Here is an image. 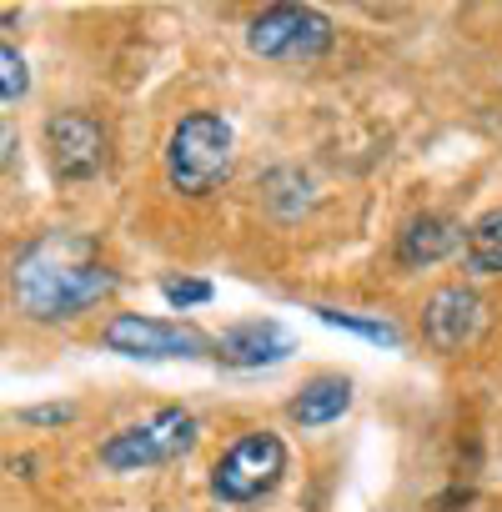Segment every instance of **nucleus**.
I'll use <instances>...</instances> for the list:
<instances>
[{"label":"nucleus","instance_id":"8","mask_svg":"<svg viewBox=\"0 0 502 512\" xmlns=\"http://www.w3.org/2000/svg\"><path fill=\"white\" fill-rule=\"evenodd\" d=\"M482 322H487V312L472 287H437L422 307V332L437 352H462L482 332Z\"/></svg>","mask_w":502,"mask_h":512},{"label":"nucleus","instance_id":"1","mask_svg":"<svg viewBox=\"0 0 502 512\" xmlns=\"http://www.w3.org/2000/svg\"><path fill=\"white\" fill-rule=\"evenodd\" d=\"M16 297L36 322H66L116 292V272L81 231H51L16 256Z\"/></svg>","mask_w":502,"mask_h":512},{"label":"nucleus","instance_id":"6","mask_svg":"<svg viewBox=\"0 0 502 512\" xmlns=\"http://www.w3.org/2000/svg\"><path fill=\"white\" fill-rule=\"evenodd\" d=\"M106 352H121V357H146V362H166V357H216V342L201 332V327H186V322H161V317H136V312H121L106 322L101 332Z\"/></svg>","mask_w":502,"mask_h":512},{"label":"nucleus","instance_id":"10","mask_svg":"<svg viewBox=\"0 0 502 512\" xmlns=\"http://www.w3.org/2000/svg\"><path fill=\"white\" fill-rule=\"evenodd\" d=\"M287 352H292V337H287L282 322H236L216 342V357L226 367H272Z\"/></svg>","mask_w":502,"mask_h":512},{"label":"nucleus","instance_id":"11","mask_svg":"<svg viewBox=\"0 0 502 512\" xmlns=\"http://www.w3.org/2000/svg\"><path fill=\"white\" fill-rule=\"evenodd\" d=\"M352 407V382L347 377H317L302 387V397L292 402V422L302 427H327Z\"/></svg>","mask_w":502,"mask_h":512},{"label":"nucleus","instance_id":"4","mask_svg":"<svg viewBox=\"0 0 502 512\" xmlns=\"http://www.w3.org/2000/svg\"><path fill=\"white\" fill-rule=\"evenodd\" d=\"M287 472V447L277 432H246L241 442H231L216 467H211V492L221 502H251L282 482Z\"/></svg>","mask_w":502,"mask_h":512},{"label":"nucleus","instance_id":"2","mask_svg":"<svg viewBox=\"0 0 502 512\" xmlns=\"http://www.w3.org/2000/svg\"><path fill=\"white\" fill-rule=\"evenodd\" d=\"M231 126L216 111H191L166 136V181L181 196H211L231 176Z\"/></svg>","mask_w":502,"mask_h":512},{"label":"nucleus","instance_id":"16","mask_svg":"<svg viewBox=\"0 0 502 512\" xmlns=\"http://www.w3.org/2000/svg\"><path fill=\"white\" fill-rule=\"evenodd\" d=\"M71 417V407H26L21 412V422H66Z\"/></svg>","mask_w":502,"mask_h":512},{"label":"nucleus","instance_id":"15","mask_svg":"<svg viewBox=\"0 0 502 512\" xmlns=\"http://www.w3.org/2000/svg\"><path fill=\"white\" fill-rule=\"evenodd\" d=\"M0 81H6V106H16L26 96V86H31L26 61L16 56V46H0Z\"/></svg>","mask_w":502,"mask_h":512},{"label":"nucleus","instance_id":"7","mask_svg":"<svg viewBox=\"0 0 502 512\" xmlns=\"http://www.w3.org/2000/svg\"><path fill=\"white\" fill-rule=\"evenodd\" d=\"M46 151L51 171L66 181H91L106 166V126L86 111H61L46 121Z\"/></svg>","mask_w":502,"mask_h":512},{"label":"nucleus","instance_id":"12","mask_svg":"<svg viewBox=\"0 0 502 512\" xmlns=\"http://www.w3.org/2000/svg\"><path fill=\"white\" fill-rule=\"evenodd\" d=\"M467 267L502 272V211H487L477 226H467Z\"/></svg>","mask_w":502,"mask_h":512},{"label":"nucleus","instance_id":"13","mask_svg":"<svg viewBox=\"0 0 502 512\" xmlns=\"http://www.w3.org/2000/svg\"><path fill=\"white\" fill-rule=\"evenodd\" d=\"M317 317H322L327 327L357 332V337H367V342H382V347H397V342H402L392 322H367V317H352V312H332V307H317Z\"/></svg>","mask_w":502,"mask_h":512},{"label":"nucleus","instance_id":"5","mask_svg":"<svg viewBox=\"0 0 502 512\" xmlns=\"http://www.w3.org/2000/svg\"><path fill=\"white\" fill-rule=\"evenodd\" d=\"M332 21L317 6H272L246 26L251 56L267 61H317L332 51Z\"/></svg>","mask_w":502,"mask_h":512},{"label":"nucleus","instance_id":"9","mask_svg":"<svg viewBox=\"0 0 502 512\" xmlns=\"http://www.w3.org/2000/svg\"><path fill=\"white\" fill-rule=\"evenodd\" d=\"M467 241V226L447 211H422L417 221H407V231L397 236V262L402 267H432L442 256H452Z\"/></svg>","mask_w":502,"mask_h":512},{"label":"nucleus","instance_id":"14","mask_svg":"<svg viewBox=\"0 0 502 512\" xmlns=\"http://www.w3.org/2000/svg\"><path fill=\"white\" fill-rule=\"evenodd\" d=\"M161 297H166L171 307H201V302H211L216 292H211V282H196V277H166V282H161Z\"/></svg>","mask_w":502,"mask_h":512},{"label":"nucleus","instance_id":"3","mask_svg":"<svg viewBox=\"0 0 502 512\" xmlns=\"http://www.w3.org/2000/svg\"><path fill=\"white\" fill-rule=\"evenodd\" d=\"M196 442V417L181 412V407H166L116 437L101 442V467L111 472H141V467H161V462H176L186 457Z\"/></svg>","mask_w":502,"mask_h":512}]
</instances>
